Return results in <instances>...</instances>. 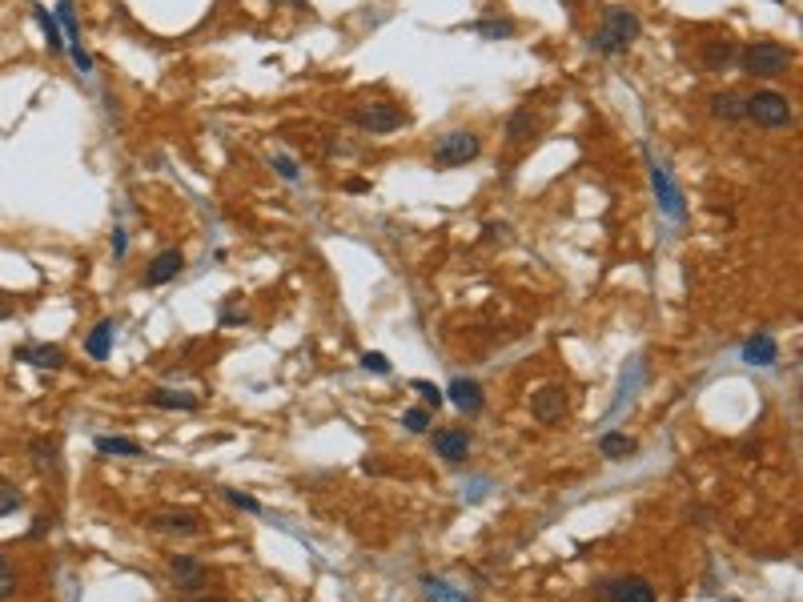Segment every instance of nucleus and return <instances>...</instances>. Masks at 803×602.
Masks as SVG:
<instances>
[{
	"mask_svg": "<svg viewBox=\"0 0 803 602\" xmlns=\"http://www.w3.org/2000/svg\"><path fill=\"white\" fill-rule=\"evenodd\" d=\"M113 253H117V257H125V233H121V229L113 233Z\"/></svg>",
	"mask_w": 803,
	"mask_h": 602,
	"instance_id": "35",
	"label": "nucleus"
},
{
	"mask_svg": "<svg viewBox=\"0 0 803 602\" xmlns=\"http://www.w3.org/2000/svg\"><path fill=\"white\" fill-rule=\"evenodd\" d=\"M643 161H647V173H651V193H655L659 209H663L671 221H683V217H687V201H683V189L675 185L671 169H667L663 161H655V153H651L647 145H643Z\"/></svg>",
	"mask_w": 803,
	"mask_h": 602,
	"instance_id": "4",
	"label": "nucleus"
},
{
	"mask_svg": "<svg viewBox=\"0 0 803 602\" xmlns=\"http://www.w3.org/2000/svg\"><path fill=\"white\" fill-rule=\"evenodd\" d=\"M414 390H418V394H422V398H426L434 410L446 402V398H442V390H438V386H430V382H414Z\"/></svg>",
	"mask_w": 803,
	"mask_h": 602,
	"instance_id": "34",
	"label": "nucleus"
},
{
	"mask_svg": "<svg viewBox=\"0 0 803 602\" xmlns=\"http://www.w3.org/2000/svg\"><path fill=\"white\" fill-rule=\"evenodd\" d=\"M599 454H603V458H627V454H635V442H631L627 434H615V430H611V434L599 438Z\"/></svg>",
	"mask_w": 803,
	"mask_h": 602,
	"instance_id": "24",
	"label": "nucleus"
},
{
	"mask_svg": "<svg viewBox=\"0 0 803 602\" xmlns=\"http://www.w3.org/2000/svg\"><path fill=\"white\" fill-rule=\"evenodd\" d=\"M442 398H450L466 418H474V414H482V406H486V394H482V386L474 382V378H454L450 386H446V394Z\"/></svg>",
	"mask_w": 803,
	"mask_h": 602,
	"instance_id": "13",
	"label": "nucleus"
},
{
	"mask_svg": "<svg viewBox=\"0 0 803 602\" xmlns=\"http://www.w3.org/2000/svg\"><path fill=\"white\" fill-rule=\"evenodd\" d=\"M93 446H97V454H121V458H141L145 454V446H137L129 438H97Z\"/></svg>",
	"mask_w": 803,
	"mask_h": 602,
	"instance_id": "23",
	"label": "nucleus"
},
{
	"mask_svg": "<svg viewBox=\"0 0 803 602\" xmlns=\"http://www.w3.org/2000/svg\"><path fill=\"white\" fill-rule=\"evenodd\" d=\"M282 5H302V0H282Z\"/></svg>",
	"mask_w": 803,
	"mask_h": 602,
	"instance_id": "39",
	"label": "nucleus"
},
{
	"mask_svg": "<svg viewBox=\"0 0 803 602\" xmlns=\"http://www.w3.org/2000/svg\"><path fill=\"white\" fill-rule=\"evenodd\" d=\"M639 33H643L639 13L615 5V9L603 13V25L591 33V49H595L599 57H615V53H627V49L639 41Z\"/></svg>",
	"mask_w": 803,
	"mask_h": 602,
	"instance_id": "1",
	"label": "nucleus"
},
{
	"mask_svg": "<svg viewBox=\"0 0 803 602\" xmlns=\"http://www.w3.org/2000/svg\"><path fill=\"white\" fill-rule=\"evenodd\" d=\"M530 133H534V113H530V109H514L510 121H506V141H510V145H522Z\"/></svg>",
	"mask_w": 803,
	"mask_h": 602,
	"instance_id": "22",
	"label": "nucleus"
},
{
	"mask_svg": "<svg viewBox=\"0 0 803 602\" xmlns=\"http://www.w3.org/2000/svg\"><path fill=\"white\" fill-rule=\"evenodd\" d=\"M731 61H735V45H731V41H707V45H703V65H707L711 73H723Z\"/></svg>",
	"mask_w": 803,
	"mask_h": 602,
	"instance_id": "21",
	"label": "nucleus"
},
{
	"mask_svg": "<svg viewBox=\"0 0 803 602\" xmlns=\"http://www.w3.org/2000/svg\"><path fill=\"white\" fill-rule=\"evenodd\" d=\"M221 494H225L229 506L245 510V514H261V502H257V498H249V494H241V490H221Z\"/></svg>",
	"mask_w": 803,
	"mask_h": 602,
	"instance_id": "30",
	"label": "nucleus"
},
{
	"mask_svg": "<svg viewBox=\"0 0 803 602\" xmlns=\"http://www.w3.org/2000/svg\"><path fill=\"white\" fill-rule=\"evenodd\" d=\"M402 426H406L410 434H426V430H430V414L414 406V410H406V414H402Z\"/></svg>",
	"mask_w": 803,
	"mask_h": 602,
	"instance_id": "29",
	"label": "nucleus"
},
{
	"mask_svg": "<svg viewBox=\"0 0 803 602\" xmlns=\"http://www.w3.org/2000/svg\"><path fill=\"white\" fill-rule=\"evenodd\" d=\"M197 602H225V598H197Z\"/></svg>",
	"mask_w": 803,
	"mask_h": 602,
	"instance_id": "38",
	"label": "nucleus"
},
{
	"mask_svg": "<svg viewBox=\"0 0 803 602\" xmlns=\"http://www.w3.org/2000/svg\"><path fill=\"white\" fill-rule=\"evenodd\" d=\"M478 153H482L478 133H470V129H450V133H442V137L434 141L430 161H434V169H458V165L474 161Z\"/></svg>",
	"mask_w": 803,
	"mask_h": 602,
	"instance_id": "5",
	"label": "nucleus"
},
{
	"mask_svg": "<svg viewBox=\"0 0 803 602\" xmlns=\"http://www.w3.org/2000/svg\"><path fill=\"white\" fill-rule=\"evenodd\" d=\"M743 121H755L759 129H787L795 121V105L775 89H759L743 97Z\"/></svg>",
	"mask_w": 803,
	"mask_h": 602,
	"instance_id": "2",
	"label": "nucleus"
},
{
	"mask_svg": "<svg viewBox=\"0 0 803 602\" xmlns=\"http://www.w3.org/2000/svg\"><path fill=\"white\" fill-rule=\"evenodd\" d=\"M743 362H747V366H759V370L775 366V362H779V342H775L771 334L747 338V342H743Z\"/></svg>",
	"mask_w": 803,
	"mask_h": 602,
	"instance_id": "14",
	"label": "nucleus"
},
{
	"mask_svg": "<svg viewBox=\"0 0 803 602\" xmlns=\"http://www.w3.org/2000/svg\"><path fill=\"white\" fill-rule=\"evenodd\" d=\"M57 25L65 29V53H73V65L89 77L93 73V57H89V49H85V41H81V25H77V13H73V0H57Z\"/></svg>",
	"mask_w": 803,
	"mask_h": 602,
	"instance_id": "7",
	"label": "nucleus"
},
{
	"mask_svg": "<svg viewBox=\"0 0 803 602\" xmlns=\"http://www.w3.org/2000/svg\"><path fill=\"white\" fill-rule=\"evenodd\" d=\"M145 526L157 530V534H181V538H189V534L201 530V518L193 510H157V514H149Z\"/></svg>",
	"mask_w": 803,
	"mask_h": 602,
	"instance_id": "11",
	"label": "nucleus"
},
{
	"mask_svg": "<svg viewBox=\"0 0 803 602\" xmlns=\"http://www.w3.org/2000/svg\"><path fill=\"white\" fill-rule=\"evenodd\" d=\"M422 586H426L430 602H470L466 594H458V590H454V586H446L442 578H422Z\"/></svg>",
	"mask_w": 803,
	"mask_h": 602,
	"instance_id": "26",
	"label": "nucleus"
},
{
	"mask_svg": "<svg viewBox=\"0 0 803 602\" xmlns=\"http://www.w3.org/2000/svg\"><path fill=\"white\" fill-rule=\"evenodd\" d=\"M563 5H571V9H575V5H583V0H563Z\"/></svg>",
	"mask_w": 803,
	"mask_h": 602,
	"instance_id": "37",
	"label": "nucleus"
},
{
	"mask_svg": "<svg viewBox=\"0 0 803 602\" xmlns=\"http://www.w3.org/2000/svg\"><path fill=\"white\" fill-rule=\"evenodd\" d=\"M21 506H25V494H21V486H13V482H5V478H0V518L17 514Z\"/></svg>",
	"mask_w": 803,
	"mask_h": 602,
	"instance_id": "25",
	"label": "nucleus"
},
{
	"mask_svg": "<svg viewBox=\"0 0 803 602\" xmlns=\"http://www.w3.org/2000/svg\"><path fill=\"white\" fill-rule=\"evenodd\" d=\"M181 269H185V253H181V249H161V253L149 261V269L141 273V285H149V289L169 285Z\"/></svg>",
	"mask_w": 803,
	"mask_h": 602,
	"instance_id": "9",
	"label": "nucleus"
},
{
	"mask_svg": "<svg viewBox=\"0 0 803 602\" xmlns=\"http://www.w3.org/2000/svg\"><path fill=\"white\" fill-rule=\"evenodd\" d=\"M607 602H655V586L643 574H627V578H611L599 590Z\"/></svg>",
	"mask_w": 803,
	"mask_h": 602,
	"instance_id": "8",
	"label": "nucleus"
},
{
	"mask_svg": "<svg viewBox=\"0 0 803 602\" xmlns=\"http://www.w3.org/2000/svg\"><path fill=\"white\" fill-rule=\"evenodd\" d=\"M362 370L386 378V374H390V358H386V354H362Z\"/></svg>",
	"mask_w": 803,
	"mask_h": 602,
	"instance_id": "32",
	"label": "nucleus"
},
{
	"mask_svg": "<svg viewBox=\"0 0 803 602\" xmlns=\"http://www.w3.org/2000/svg\"><path fill=\"white\" fill-rule=\"evenodd\" d=\"M470 446H474L470 430H458V426H446V430H438V434H434V454H438L442 462H450V466L466 462Z\"/></svg>",
	"mask_w": 803,
	"mask_h": 602,
	"instance_id": "10",
	"label": "nucleus"
},
{
	"mask_svg": "<svg viewBox=\"0 0 803 602\" xmlns=\"http://www.w3.org/2000/svg\"><path fill=\"white\" fill-rule=\"evenodd\" d=\"M270 165H274V169H278L286 181H298V177H302L298 161H294V157H286V153H274V157H270Z\"/></svg>",
	"mask_w": 803,
	"mask_h": 602,
	"instance_id": "31",
	"label": "nucleus"
},
{
	"mask_svg": "<svg viewBox=\"0 0 803 602\" xmlns=\"http://www.w3.org/2000/svg\"><path fill=\"white\" fill-rule=\"evenodd\" d=\"M45 530H49V522H45V518H37V522H33V530H29V538H45Z\"/></svg>",
	"mask_w": 803,
	"mask_h": 602,
	"instance_id": "36",
	"label": "nucleus"
},
{
	"mask_svg": "<svg viewBox=\"0 0 803 602\" xmlns=\"http://www.w3.org/2000/svg\"><path fill=\"white\" fill-rule=\"evenodd\" d=\"M17 358L29 362V366H37V370H61L69 362L61 346H29V350H17Z\"/></svg>",
	"mask_w": 803,
	"mask_h": 602,
	"instance_id": "16",
	"label": "nucleus"
},
{
	"mask_svg": "<svg viewBox=\"0 0 803 602\" xmlns=\"http://www.w3.org/2000/svg\"><path fill=\"white\" fill-rule=\"evenodd\" d=\"M707 105H711V117H715V121H727V125H731V121H743V93H731V89H727V93H715Z\"/></svg>",
	"mask_w": 803,
	"mask_h": 602,
	"instance_id": "19",
	"label": "nucleus"
},
{
	"mask_svg": "<svg viewBox=\"0 0 803 602\" xmlns=\"http://www.w3.org/2000/svg\"><path fill=\"white\" fill-rule=\"evenodd\" d=\"M9 594H13V566L5 554H0V598H9Z\"/></svg>",
	"mask_w": 803,
	"mask_h": 602,
	"instance_id": "33",
	"label": "nucleus"
},
{
	"mask_svg": "<svg viewBox=\"0 0 803 602\" xmlns=\"http://www.w3.org/2000/svg\"><path fill=\"white\" fill-rule=\"evenodd\" d=\"M474 33L486 37V41H506V37H514V25L510 21H478Z\"/></svg>",
	"mask_w": 803,
	"mask_h": 602,
	"instance_id": "27",
	"label": "nucleus"
},
{
	"mask_svg": "<svg viewBox=\"0 0 803 602\" xmlns=\"http://www.w3.org/2000/svg\"><path fill=\"white\" fill-rule=\"evenodd\" d=\"M33 458H37L41 470H57V446H53V442H45V438L33 442Z\"/></svg>",
	"mask_w": 803,
	"mask_h": 602,
	"instance_id": "28",
	"label": "nucleus"
},
{
	"mask_svg": "<svg viewBox=\"0 0 803 602\" xmlns=\"http://www.w3.org/2000/svg\"><path fill=\"white\" fill-rule=\"evenodd\" d=\"M113 334H117V326H113V322H97V326H93V334L85 338V354H89L93 362H105V358L113 354Z\"/></svg>",
	"mask_w": 803,
	"mask_h": 602,
	"instance_id": "18",
	"label": "nucleus"
},
{
	"mask_svg": "<svg viewBox=\"0 0 803 602\" xmlns=\"http://www.w3.org/2000/svg\"><path fill=\"white\" fill-rule=\"evenodd\" d=\"M33 13H37V25H41V33H45V41H49V53H65V33H61L57 17H53L45 5H33Z\"/></svg>",
	"mask_w": 803,
	"mask_h": 602,
	"instance_id": "20",
	"label": "nucleus"
},
{
	"mask_svg": "<svg viewBox=\"0 0 803 602\" xmlns=\"http://www.w3.org/2000/svg\"><path fill=\"white\" fill-rule=\"evenodd\" d=\"M350 121L366 133H398L402 125H410V113L394 101H370V105L350 109Z\"/></svg>",
	"mask_w": 803,
	"mask_h": 602,
	"instance_id": "6",
	"label": "nucleus"
},
{
	"mask_svg": "<svg viewBox=\"0 0 803 602\" xmlns=\"http://www.w3.org/2000/svg\"><path fill=\"white\" fill-rule=\"evenodd\" d=\"M739 65H743L747 77L771 81V77H779V73L791 69V49H787V45H775V41H755V45L743 49Z\"/></svg>",
	"mask_w": 803,
	"mask_h": 602,
	"instance_id": "3",
	"label": "nucleus"
},
{
	"mask_svg": "<svg viewBox=\"0 0 803 602\" xmlns=\"http://www.w3.org/2000/svg\"><path fill=\"white\" fill-rule=\"evenodd\" d=\"M169 570H173V578H177L181 590H201V582H205V570H201V562H197L193 554L169 558Z\"/></svg>",
	"mask_w": 803,
	"mask_h": 602,
	"instance_id": "15",
	"label": "nucleus"
},
{
	"mask_svg": "<svg viewBox=\"0 0 803 602\" xmlns=\"http://www.w3.org/2000/svg\"><path fill=\"white\" fill-rule=\"evenodd\" d=\"M530 414H534V422H543V426L559 422L567 414V390L563 386H543L539 394L530 398Z\"/></svg>",
	"mask_w": 803,
	"mask_h": 602,
	"instance_id": "12",
	"label": "nucleus"
},
{
	"mask_svg": "<svg viewBox=\"0 0 803 602\" xmlns=\"http://www.w3.org/2000/svg\"><path fill=\"white\" fill-rule=\"evenodd\" d=\"M149 406L153 410H197L201 406V398L197 394H189V390H153L149 394Z\"/></svg>",
	"mask_w": 803,
	"mask_h": 602,
	"instance_id": "17",
	"label": "nucleus"
}]
</instances>
